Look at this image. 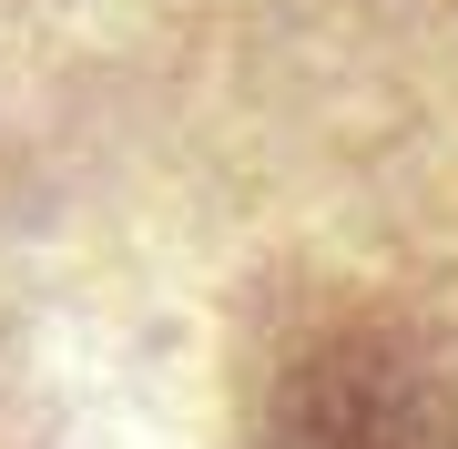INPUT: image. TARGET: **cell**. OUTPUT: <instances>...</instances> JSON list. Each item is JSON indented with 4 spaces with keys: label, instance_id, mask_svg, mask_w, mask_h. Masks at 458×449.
Returning a JSON list of instances; mask_svg holds the SVG:
<instances>
[{
    "label": "cell",
    "instance_id": "1",
    "mask_svg": "<svg viewBox=\"0 0 458 449\" xmlns=\"http://www.w3.org/2000/svg\"><path fill=\"white\" fill-rule=\"evenodd\" d=\"M255 449H458V358L387 307H346L265 378Z\"/></svg>",
    "mask_w": 458,
    "mask_h": 449
}]
</instances>
